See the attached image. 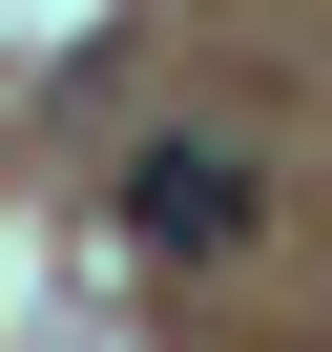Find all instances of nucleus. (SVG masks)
<instances>
[{
    "label": "nucleus",
    "instance_id": "f257e3e1",
    "mask_svg": "<svg viewBox=\"0 0 332 352\" xmlns=\"http://www.w3.org/2000/svg\"><path fill=\"white\" fill-rule=\"evenodd\" d=\"M125 249H166V270L249 249V166H229V145H145V166H125Z\"/></svg>",
    "mask_w": 332,
    "mask_h": 352
}]
</instances>
